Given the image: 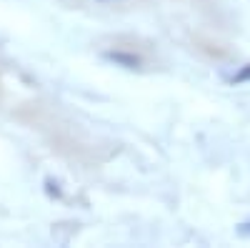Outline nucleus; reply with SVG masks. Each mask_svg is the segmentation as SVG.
<instances>
[{
    "instance_id": "1",
    "label": "nucleus",
    "mask_w": 250,
    "mask_h": 248,
    "mask_svg": "<svg viewBox=\"0 0 250 248\" xmlns=\"http://www.w3.org/2000/svg\"><path fill=\"white\" fill-rule=\"evenodd\" d=\"M103 58H105V60H110V63H115V66L128 68V70H140V68H143V58H140V55H135V53L105 50V53H103Z\"/></svg>"
},
{
    "instance_id": "2",
    "label": "nucleus",
    "mask_w": 250,
    "mask_h": 248,
    "mask_svg": "<svg viewBox=\"0 0 250 248\" xmlns=\"http://www.w3.org/2000/svg\"><path fill=\"white\" fill-rule=\"evenodd\" d=\"M248 80H250V63H248V66H243V68H240V70H238V73L230 78L233 86H235V83H248Z\"/></svg>"
}]
</instances>
